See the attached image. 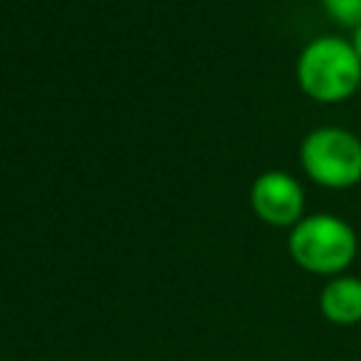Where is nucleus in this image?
I'll return each mask as SVG.
<instances>
[{
    "label": "nucleus",
    "instance_id": "nucleus-1",
    "mask_svg": "<svg viewBox=\"0 0 361 361\" xmlns=\"http://www.w3.org/2000/svg\"><path fill=\"white\" fill-rule=\"evenodd\" d=\"M299 90L319 104H341L361 87V59L350 37H313L296 59Z\"/></svg>",
    "mask_w": 361,
    "mask_h": 361
},
{
    "label": "nucleus",
    "instance_id": "nucleus-2",
    "mask_svg": "<svg viewBox=\"0 0 361 361\" xmlns=\"http://www.w3.org/2000/svg\"><path fill=\"white\" fill-rule=\"evenodd\" d=\"M288 254L302 271L330 279L347 274L358 257V234L333 212L305 214L288 234Z\"/></svg>",
    "mask_w": 361,
    "mask_h": 361
},
{
    "label": "nucleus",
    "instance_id": "nucleus-3",
    "mask_svg": "<svg viewBox=\"0 0 361 361\" xmlns=\"http://www.w3.org/2000/svg\"><path fill=\"white\" fill-rule=\"evenodd\" d=\"M299 166L322 189H353L361 183V138L347 127H316L299 144Z\"/></svg>",
    "mask_w": 361,
    "mask_h": 361
},
{
    "label": "nucleus",
    "instance_id": "nucleus-4",
    "mask_svg": "<svg viewBox=\"0 0 361 361\" xmlns=\"http://www.w3.org/2000/svg\"><path fill=\"white\" fill-rule=\"evenodd\" d=\"M248 200H251V209L254 214L268 223V226H288L293 228L302 217H305V189L302 183L282 172V169H268L262 172L254 183H251V192H248Z\"/></svg>",
    "mask_w": 361,
    "mask_h": 361
},
{
    "label": "nucleus",
    "instance_id": "nucleus-5",
    "mask_svg": "<svg viewBox=\"0 0 361 361\" xmlns=\"http://www.w3.org/2000/svg\"><path fill=\"white\" fill-rule=\"evenodd\" d=\"M319 313L336 327H353L361 322V276H330L319 290Z\"/></svg>",
    "mask_w": 361,
    "mask_h": 361
},
{
    "label": "nucleus",
    "instance_id": "nucleus-6",
    "mask_svg": "<svg viewBox=\"0 0 361 361\" xmlns=\"http://www.w3.org/2000/svg\"><path fill=\"white\" fill-rule=\"evenodd\" d=\"M324 17L344 28V31H355L361 25V0H319Z\"/></svg>",
    "mask_w": 361,
    "mask_h": 361
},
{
    "label": "nucleus",
    "instance_id": "nucleus-7",
    "mask_svg": "<svg viewBox=\"0 0 361 361\" xmlns=\"http://www.w3.org/2000/svg\"><path fill=\"white\" fill-rule=\"evenodd\" d=\"M350 42H353V48H355V54H358V59H361V25H358L355 31H350Z\"/></svg>",
    "mask_w": 361,
    "mask_h": 361
}]
</instances>
